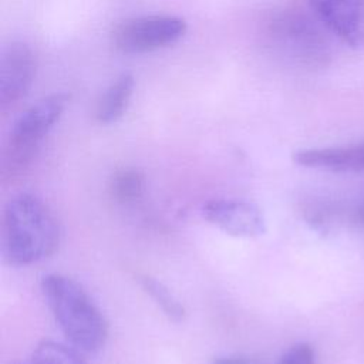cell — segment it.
<instances>
[{"instance_id": "1", "label": "cell", "mask_w": 364, "mask_h": 364, "mask_svg": "<svg viewBox=\"0 0 364 364\" xmlns=\"http://www.w3.org/2000/svg\"><path fill=\"white\" fill-rule=\"evenodd\" d=\"M60 243V228L51 209L36 195L11 196L1 213V253L13 266H28L51 256Z\"/></svg>"}, {"instance_id": "9", "label": "cell", "mask_w": 364, "mask_h": 364, "mask_svg": "<svg viewBox=\"0 0 364 364\" xmlns=\"http://www.w3.org/2000/svg\"><path fill=\"white\" fill-rule=\"evenodd\" d=\"M294 162L301 166L327 171H364V142L337 146L303 149L294 154Z\"/></svg>"}, {"instance_id": "13", "label": "cell", "mask_w": 364, "mask_h": 364, "mask_svg": "<svg viewBox=\"0 0 364 364\" xmlns=\"http://www.w3.org/2000/svg\"><path fill=\"white\" fill-rule=\"evenodd\" d=\"M80 353L73 346L43 340L36 346L26 364H85Z\"/></svg>"}, {"instance_id": "4", "label": "cell", "mask_w": 364, "mask_h": 364, "mask_svg": "<svg viewBox=\"0 0 364 364\" xmlns=\"http://www.w3.org/2000/svg\"><path fill=\"white\" fill-rule=\"evenodd\" d=\"M266 37L270 47L289 61L306 68L327 64L330 50L316 20L299 7H283L266 21Z\"/></svg>"}, {"instance_id": "5", "label": "cell", "mask_w": 364, "mask_h": 364, "mask_svg": "<svg viewBox=\"0 0 364 364\" xmlns=\"http://www.w3.org/2000/svg\"><path fill=\"white\" fill-rule=\"evenodd\" d=\"M188 30L182 17L152 14L119 21L111 31L112 46L124 54H144L169 47Z\"/></svg>"}, {"instance_id": "6", "label": "cell", "mask_w": 364, "mask_h": 364, "mask_svg": "<svg viewBox=\"0 0 364 364\" xmlns=\"http://www.w3.org/2000/svg\"><path fill=\"white\" fill-rule=\"evenodd\" d=\"M202 215L209 223L235 237L252 239L266 230V220L260 208L243 199H210L203 203Z\"/></svg>"}, {"instance_id": "10", "label": "cell", "mask_w": 364, "mask_h": 364, "mask_svg": "<svg viewBox=\"0 0 364 364\" xmlns=\"http://www.w3.org/2000/svg\"><path fill=\"white\" fill-rule=\"evenodd\" d=\"M134 87L135 78L131 73H124L117 77L100 97L95 107V119L100 124H111L119 119L127 111Z\"/></svg>"}, {"instance_id": "3", "label": "cell", "mask_w": 364, "mask_h": 364, "mask_svg": "<svg viewBox=\"0 0 364 364\" xmlns=\"http://www.w3.org/2000/svg\"><path fill=\"white\" fill-rule=\"evenodd\" d=\"M70 94L54 92L27 108L13 122L1 156V178L11 181L31 164L43 139L63 115Z\"/></svg>"}, {"instance_id": "11", "label": "cell", "mask_w": 364, "mask_h": 364, "mask_svg": "<svg viewBox=\"0 0 364 364\" xmlns=\"http://www.w3.org/2000/svg\"><path fill=\"white\" fill-rule=\"evenodd\" d=\"M146 189V179L142 171L134 166H124L117 169L108 185L111 198L122 205L139 200Z\"/></svg>"}, {"instance_id": "14", "label": "cell", "mask_w": 364, "mask_h": 364, "mask_svg": "<svg viewBox=\"0 0 364 364\" xmlns=\"http://www.w3.org/2000/svg\"><path fill=\"white\" fill-rule=\"evenodd\" d=\"M279 364H314V351L310 344L297 343L283 354Z\"/></svg>"}, {"instance_id": "16", "label": "cell", "mask_w": 364, "mask_h": 364, "mask_svg": "<svg viewBox=\"0 0 364 364\" xmlns=\"http://www.w3.org/2000/svg\"><path fill=\"white\" fill-rule=\"evenodd\" d=\"M357 216H358V220H360V223L364 226V202L361 203L360 209L357 210Z\"/></svg>"}, {"instance_id": "15", "label": "cell", "mask_w": 364, "mask_h": 364, "mask_svg": "<svg viewBox=\"0 0 364 364\" xmlns=\"http://www.w3.org/2000/svg\"><path fill=\"white\" fill-rule=\"evenodd\" d=\"M210 364H260V363L252 358L240 357V355H223V357L213 358Z\"/></svg>"}, {"instance_id": "7", "label": "cell", "mask_w": 364, "mask_h": 364, "mask_svg": "<svg viewBox=\"0 0 364 364\" xmlns=\"http://www.w3.org/2000/svg\"><path fill=\"white\" fill-rule=\"evenodd\" d=\"M36 75V58L23 41L4 46L0 58V105L6 109L18 102L30 90Z\"/></svg>"}, {"instance_id": "2", "label": "cell", "mask_w": 364, "mask_h": 364, "mask_svg": "<svg viewBox=\"0 0 364 364\" xmlns=\"http://www.w3.org/2000/svg\"><path fill=\"white\" fill-rule=\"evenodd\" d=\"M40 287L55 323L74 348L91 354L104 348L109 336L108 320L78 282L50 273L43 276Z\"/></svg>"}, {"instance_id": "8", "label": "cell", "mask_w": 364, "mask_h": 364, "mask_svg": "<svg viewBox=\"0 0 364 364\" xmlns=\"http://www.w3.org/2000/svg\"><path fill=\"white\" fill-rule=\"evenodd\" d=\"M314 16L355 50L364 48V0H309Z\"/></svg>"}, {"instance_id": "12", "label": "cell", "mask_w": 364, "mask_h": 364, "mask_svg": "<svg viewBox=\"0 0 364 364\" xmlns=\"http://www.w3.org/2000/svg\"><path fill=\"white\" fill-rule=\"evenodd\" d=\"M138 282L144 291L156 303L171 321L181 323L185 320L186 309L162 282L148 274H139Z\"/></svg>"}]
</instances>
